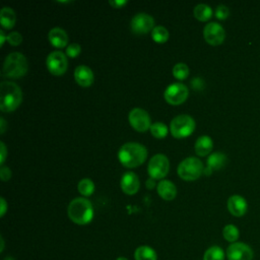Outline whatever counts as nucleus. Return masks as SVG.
<instances>
[{"instance_id":"nucleus-1","label":"nucleus","mask_w":260,"mask_h":260,"mask_svg":"<svg viewBox=\"0 0 260 260\" xmlns=\"http://www.w3.org/2000/svg\"><path fill=\"white\" fill-rule=\"evenodd\" d=\"M147 157V149L137 142H127L118 151V158L125 168H136L141 166Z\"/></svg>"},{"instance_id":"nucleus-2","label":"nucleus","mask_w":260,"mask_h":260,"mask_svg":"<svg viewBox=\"0 0 260 260\" xmlns=\"http://www.w3.org/2000/svg\"><path fill=\"white\" fill-rule=\"evenodd\" d=\"M67 213L71 221L76 224H87L93 218V207L91 202L83 197H77L70 201Z\"/></svg>"},{"instance_id":"nucleus-3","label":"nucleus","mask_w":260,"mask_h":260,"mask_svg":"<svg viewBox=\"0 0 260 260\" xmlns=\"http://www.w3.org/2000/svg\"><path fill=\"white\" fill-rule=\"evenodd\" d=\"M22 102L20 87L12 81H3L0 84V110L2 112H13Z\"/></svg>"},{"instance_id":"nucleus-4","label":"nucleus","mask_w":260,"mask_h":260,"mask_svg":"<svg viewBox=\"0 0 260 260\" xmlns=\"http://www.w3.org/2000/svg\"><path fill=\"white\" fill-rule=\"evenodd\" d=\"M28 69V64L25 56L19 52H13L6 56L2 75L8 78H19L26 74Z\"/></svg>"},{"instance_id":"nucleus-5","label":"nucleus","mask_w":260,"mask_h":260,"mask_svg":"<svg viewBox=\"0 0 260 260\" xmlns=\"http://www.w3.org/2000/svg\"><path fill=\"white\" fill-rule=\"evenodd\" d=\"M204 172L202 161L195 157L189 156L183 159L177 169L179 177L184 181H195L197 180Z\"/></svg>"},{"instance_id":"nucleus-6","label":"nucleus","mask_w":260,"mask_h":260,"mask_svg":"<svg viewBox=\"0 0 260 260\" xmlns=\"http://www.w3.org/2000/svg\"><path fill=\"white\" fill-rule=\"evenodd\" d=\"M195 120L191 116L183 114L175 117L171 121L170 131L175 138L182 139L191 135L195 130Z\"/></svg>"},{"instance_id":"nucleus-7","label":"nucleus","mask_w":260,"mask_h":260,"mask_svg":"<svg viewBox=\"0 0 260 260\" xmlns=\"http://www.w3.org/2000/svg\"><path fill=\"white\" fill-rule=\"evenodd\" d=\"M170 170V161L169 158L162 154L157 153L154 154L147 166L148 175L153 180H164V178L168 175Z\"/></svg>"},{"instance_id":"nucleus-8","label":"nucleus","mask_w":260,"mask_h":260,"mask_svg":"<svg viewBox=\"0 0 260 260\" xmlns=\"http://www.w3.org/2000/svg\"><path fill=\"white\" fill-rule=\"evenodd\" d=\"M46 66L51 74L55 76L63 75L68 67V60L66 54L61 51L51 52L47 56Z\"/></svg>"},{"instance_id":"nucleus-9","label":"nucleus","mask_w":260,"mask_h":260,"mask_svg":"<svg viewBox=\"0 0 260 260\" xmlns=\"http://www.w3.org/2000/svg\"><path fill=\"white\" fill-rule=\"evenodd\" d=\"M189 95V90L184 83L175 82L167 86L164 92L166 102L172 106H178L183 104Z\"/></svg>"},{"instance_id":"nucleus-10","label":"nucleus","mask_w":260,"mask_h":260,"mask_svg":"<svg viewBox=\"0 0 260 260\" xmlns=\"http://www.w3.org/2000/svg\"><path fill=\"white\" fill-rule=\"evenodd\" d=\"M128 121L132 128L137 132H145L151 126L148 113L140 108H134L128 115Z\"/></svg>"},{"instance_id":"nucleus-11","label":"nucleus","mask_w":260,"mask_h":260,"mask_svg":"<svg viewBox=\"0 0 260 260\" xmlns=\"http://www.w3.org/2000/svg\"><path fill=\"white\" fill-rule=\"evenodd\" d=\"M130 26L134 34L145 35L154 28V19L147 13H137L132 17Z\"/></svg>"},{"instance_id":"nucleus-12","label":"nucleus","mask_w":260,"mask_h":260,"mask_svg":"<svg viewBox=\"0 0 260 260\" xmlns=\"http://www.w3.org/2000/svg\"><path fill=\"white\" fill-rule=\"evenodd\" d=\"M203 37L211 46L221 45L225 39L224 28L217 22H209L203 28Z\"/></svg>"},{"instance_id":"nucleus-13","label":"nucleus","mask_w":260,"mask_h":260,"mask_svg":"<svg viewBox=\"0 0 260 260\" xmlns=\"http://www.w3.org/2000/svg\"><path fill=\"white\" fill-rule=\"evenodd\" d=\"M225 255L228 260H252L254 253L249 245L242 242H236L228 247Z\"/></svg>"},{"instance_id":"nucleus-14","label":"nucleus","mask_w":260,"mask_h":260,"mask_svg":"<svg viewBox=\"0 0 260 260\" xmlns=\"http://www.w3.org/2000/svg\"><path fill=\"white\" fill-rule=\"evenodd\" d=\"M226 206H228L229 212L236 217H241L245 215L248 210L247 200L243 196L238 194H235L229 197Z\"/></svg>"},{"instance_id":"nucleus-15","label":"nucleus","mask_w":260,"mask_h":260,"mask_svg":"<svg viewBox=\"0 0 260 260\" xmlns=\"http://www.w3.org/2000/svg\"><path fill=\"white\" fill-rule=\"evenodd\" d=\"M122 191L127 195H134L138 192L140 187V182L137 175L133 172H126L120 182Z\"/></svg>"},{"instance_id":"nucleus-16","label":"nucleus","mask_w":260,"mask_h":260,"mask_svg":"<svg viewBox=\"0 0 260 260\" xmlns=\"http://www.w3.org/2000/svg\"><path fill=\"white\" fill-rule=\"evenodd\" d=\"M74 79L82 87H88L94 80L92 70L86 65H79L75 68Z\"/></svg>"},{"instance_id":"nucleus-17","label":"nucleus","mask_w":260,"mask_h":260,"mask_svg":"<svg viewBox=\"0 0 260 260\" xmlns=\"http://www.w3.org/2000/svg\"><path fill=\"white\" fill-rule=\"evenodd\" d=\"M228 161L226 155L222 152L216 151L213 152L211 154H209V156L207 157V167L204 169L203 174L209 176L213 171H217L220 170Z\"/></svg>"},{"instance_id":"nucleus-18","label":"nucleus","mask_w":260,"mask_h":260,"mask_svg":"<svg viewBox=\"0 0 260 260\" xmlns=\"http://www.w3.org/2000/svg\"><path fill=\"white\" fill-rule=\"evenodd\" d=\"M50 44L55 48H64L68 43L67 32L61 27H54L48 34Z\"/></svg>"},{"instance_id":"nucleus-19","label":"nucleus","mask_w":260,"mask_h":260,"mask_svg":"<svg viewBox=\"0 0 260 260\" xmlns=\"http://www.w3.org/2000/svg\"><path fill=\"white\" fill-rule=\"evenodd\" d=\"M157 194L165 200H173L177 196V188L175 184L169 180H160L156 186Z\"/></svg>"},{"instance_id":"nucleus-20","label":"nucleus","mask_w":260,"mask_h":260,"mask_svg":"<svg viewBox=\"0 0 260 260\" xmlns=\"http://www.w3.org/2000/svg\"><path fill=\"white\" fill-rule=\"evenodd\" d=\"M212 148H213V141L207 135L199 136L194 144L195 152L199 156H206L211 152Z\"/></svg>"},{"instance_id":"nucleus-21","label":"nucleus","mask_w":260,"mask_h":260,"mask_svg":"<svg viewBox=\"0 0 260 260\" xmlns=\"http://www.w3.org/2000/svg\"><path fill=\"white\" fill-rule=\"evenodd\" d=\"M16 21V14L10 7L4 6L0 11V23L3 28L10 29L14 26Z\"/></svg>"},{"instance_id":"nucleus-22","label":"nucleus","mask_w":260,"mask_h":260,"mask_svg":"<svg viewBox=\"0 0 260 260\" xmlns=\"http://www.w3.org/2000/svg\"><path fill=\"white\" fill-rule=\"evenodd\" d=\"M135 260H157L156 252L149 246L143 245L136 248L134 252Z\"/></svg>"},{"instance_id":"nucleus-23","label":"nucleus","mask_w":260,"mask_h":260,"mask_svg":"<svg viewBox=\"0 0 260 260\" xmlns=\"http://www.w3.org/2000/svg\"><path fill=\"white\" fill-rule=\"evenodd\" d=\"M212 9L207 4H198L193 9V15L199 21H207L212 16Z\"/></svg>"},{"instance_id":"nucleus-24","label":"nucleus","mask_w":260,"mask_h":260,"mask_svg":"<svg viewBox=\"0 0 260 260\" xmlns=\"http://www.w3.org/2000/svg\"><path fill=\"white\" fill-rule=\"evenodd\" d=\"M170 34L168 29L162 25H156L151 30V38L157 44H164L169 40Z\"/></svg>"},{"instance_id":"nucleus-25","label":"nucleus","mask_w":260,"mask_h":260,"mask_svg":"<svg viewBox=\"0 0 260 260\" xmlns=\"http://www.w3.org/2000/svg\"><path fill=\"white\" fill-rule=\"evenodd\" d=\"M222 236H223L224 240L230 242L231 244L236 243L240 237V231L235 224L229 223V224L224 225V228L222 230Z\"/></svg>"},{"instance_id":"nucleus-26","label":"nucleus","mask_w":260,"mask_h":260,"mask_svg":"<svg viewBox=\"0 0 260 260\" xmlns=\"http://www.w3.org/2000/svg\"><path fill=\"white\" fill-rule=\"evenodd\" d=\"M224 252L219 246L209 247L203 255V260H224Z\"/></svg>"},{"instance_id":"nucleus-27","label":"nucleus","mask_w":260,"mask_h":260,"mask_svg":"<svg viewBox=\"0 0 260 260\" xmlns=\"http://www.w3.org/2000/svg\"><path fill=\"white\" fill-rule=\"evenodd\" d=\"M77 189L81 195L87 197V196H90L94 192V184L90 179L84 178L78 182Z\"/></svg>"},{"instance_id":"nucleus-28","label":"nucleus","mask_w":260,"mask_h":260,"mask_svg":"<svg viewBox=\"0 0 260 260\" xmlns=\"http://www.w3.org/2000/svg\"><path fill=\"white\" fill-rule=\"evenodd\" d=\"M149 130H150L151 135L154 138H157V139L165 138L168 135V132H169V129H168L167 125L161 123V122H155V123L151 124Z\"/></svg>"},{"instance_id":"nucleus-29","label":"nucleus","mask_w":260,"mask_h":260,"mask_svg":"<svg viewBox=\"0 0 260 260\" xmlns=\"http://www.w3.org/2000/svg\"><path fill=\"white\" fill-rule=\"evenodd\" d=\"M173 75L178 80H184L189 75V68L185 63H177L173 67Z\"/></svg>"},{"instance_id":"nucleus-30","label":"nucleus","mask_w":260,"mask_h":260,"mask_svg":"<svg viewBox=\"0 0 260 260\" xmlns=\"http://www.w3.org/2000/svg\"><path fill=\"white\" fill-rule=\"evenodd\" d=\"M230 15V9L228 8V6L220 4L216 7L215 9V17L219 20H224L229 17Z\"/></svg>"},{"instance_id":"nucleus-31","label":"nucleus","mask_w":260,"mask_h":260,"mask_svg":"<svg viewBox=\"0 0 260 260\" xmlns=\"http://www.w3.org/2000/svg\"><path fill=\"white\" fill-rule=\"evenodd\" d=\"M80 52H81V47L76 43H72L66 48V56L70 58H76L80 54Z\"/></svg>"},{"instance_id":"nucleus-32","label":"nucleus","mask_w":260,"mask_h":260,"mask_svg":"<svg viewBox=\"0 0 260 260\" xmlns=\"http://www.w3.org/2000/svg\"><path fill=\"white\" fill-rule=\"evenodd\" d=\"M7 42L11 46H18L22 42V36L18 31H11L7 35Z\"/></svg>"},{"instance_id":"nucleus-33","label":"nucleus","mask_w":260,"mask_h":260,"mask_svg":"<svg viewBox=\"0 0 260 260\" xmlns=\"http://www.w3.org/2000/svg\"><path fill=\"white\" fill-rule=\"evenodd\" d=\"M0 178L3 182H6V181H9L10 178H11V171L8 167H1L0 169Z\"/></svg>"},{"instance_id":"nucleus-34","label":"nucleus","mask_w":260,"mask_h":260,"mask_svg":"<svg viewBox=\"0 0 260 260\" xmlns=\"http://www.w3.org/2000/svg\"><path fill=\"white\" fill-rule=\"evenodd\" d=\"M7 156V148L4 142H0V164L3 165Z\"/></svg>"},{"instance_id":"nucleus-35","label":"nucleus","mask_w":260,"mask_h":260,"mask_svg":"<svg viewBox=\"0 0 260 260\" xmlns=\"http://www.w3.org/2000/svg\"><path fill=\"white\" fill-rule=\"evenodd\" d=\"M109 3L113 8H122L124 5L127 4V1L126 0H110Z\"/></svg>"},{"instance_id":"nucleus-36","label":"nucleus","mask_w":260,"mask_h":260,"mask_svg":"<svg viewBox=\"0 0 260 260\" xmlns=\"http://www.w3.org/2000/svg\"><path fill=\"white\" fill-rule=\"evenodd\" d=\"M191 84H192V86H193L195 89H201V88L204 86L203 80L200 79V78H198V77H197V78H194V79L192 80Z\"/></svg>"},{"instance_id":"nucleus-37","label":"nucleus","mask_w":260,"mask_h":260,"mask_svg":"<svg viewBox=\"0 0 260 260\" xmlns=\"http://www.w3.org/2000/svg\"><path fill=\"white\" fill-rule=\"evenodd\" d=\"M0 205H1V209H0V216H4L5 212L7 211V203L5 201V199L3 197L0 198Z\"/></svg>"},{"instance_id":"nucleus-38","label":"nucleus","mask_w":260,"mask_h":260,"mask_svg":"<svg viewBox=\"0 0 260 260\" xmlns=\"http://www.w3.org/2000/svg\"><path fill=\"white\" fill-rule=\"evenodd\" d=\"M6 121L4 120V118H0V133L1 134H4L5 131H6Z\"/></svg>"},{"instance_id":"nucleus-39","label":"nucleus","mask_w":260,"mask_h":260,"mask_svg":"<svg viewBox=\"0 0 260 260\" xmlns=\"http://www.w3.org/2000/svg\"><path fill=\"white\" fill-rule=\"evenodd\" d=\"M7 41V36H5L4 31L1 29L0 30V46L2 47L4 45V42Z\"/></svg>"},{"instance_id":"nucleus-40","label":"nucleus","mask_w":260,"mask_h":260,"mask_svg":"<svg viewBox=\"0 0 260 260\" xmlns=\"http://www.w3.org/2000/svg\"><path fill=\"white\" fill-rule=\"evenodd\" d=\"M155 186V183H154V180L153 179H148L147 181H146V187L148 188V189H152L153 187Z\"/></svg>"},{"instance_id":"nucleus-41","label":"nucleus","mask_w":260,"mask_h":260,"mask_svg":"<svg viewBox=\"0 0 260 260\" xmlns=\"http://www.w3.org/2000/svg\"><path fill=\"white\" fill-rule=\"evenodd\" d=\"M3 249H4V241H3V239L1 238V249H0V251L2 252Z\"/></svg>"},{"instance_id":"nucleus-42","label":"nucleus","mask_w":260,"mask_h":260,"mask_svg":"<svg viewBox=\"0 0 260 260\" xmlns=\"http://www.w3.org/2000/svg\"><path fill=\"white\" fill-rule=\"evenodd\" d=\"M116 260H128V259L125 257H118Z\"/></svg>"}]
</instances>
